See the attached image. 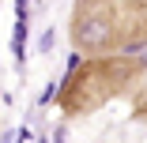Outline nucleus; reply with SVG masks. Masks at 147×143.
<instances>
[{
    "label": "nucleus",
    "instance_id": "f257e3e1",
    "mask_svg": "<svg viewBox=\"0 0 147 143\" xmlns=\"http://www.w3.org/2000/svg\"><path fill=\"white\" fill-rule=\"evenodd\" d=\"M147 75V60L140 53H102V56H83L68 72L57 105L64 117H91L106 102L128 94L136 83Z\"/></svg>",
    "mask_w": 147,
    "mask_h": 143
},
{
    "label": "nucleus",
    "instance_id": "f03ea898",
    "mask_svg": "<svg viewBox=\"0 0 147 143\" xmlns=\"http://www.w3.org/2000/svg\"><path fill=\"white\" fill-rule=\"evenodd\" d=\"M68 30L79 53H128L147 45V0H76Z\"/></svg>",
    "mask_w": 147,
    "mask_h": 143
},
{
    "label": "nucleus",
    "instance_id": "7ed1b4c3",
    "mask_svg": "<svg viewBox=\"0 0 147 143\" xmlns=\"http://www.w3.org/2000/svg\"><path fill=\"white\" fill-rule=\"evenodd\" d=\"M132 117L147 121V87H140V91L132 94Z\"/></svg>",
    "mask_w": 147,
    "mask_h": 143
}]
</instances>
